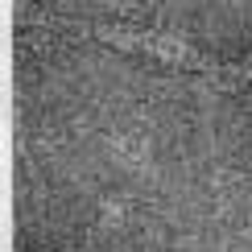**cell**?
I'll use <instances>...</instances> for the list:
<instances>
[{
	"label": "cell",
	"instance_id": "cell-1",
	"mask_svg": "<svg viewBox=\"0 0 252 252\" xmlns=\"http://www.w3.org/2000/svg\"><path fill=\"white\" fill-rule=\"evenodd\" d=\"M70 29L95 37V41H108V46H116V50H128V54L157 58V62H165V66H174V70H190V75L207 79L211 87H219V79H223V62L198 54L186 41H178L170 33H157V29H132V25H70Z\"/></svg>",
	"mask_w": 252,
	"mask_h": 252
},
{
	"label": "cell",
	"instance_id": "cell-2",
	"mask_svg": "<svg viewBox=\"0 0 252 252\" xmlns=\"http://www.w3.org/2000/svg\"><path fill=\"white\" fill-rule=\"evenodd\" d=\"M240 87H252V54L240 62H223V79L215 91H240Z\"/></svg>",
	"mask_w": 252,
	"mask_h": 252
}]
</instances>
